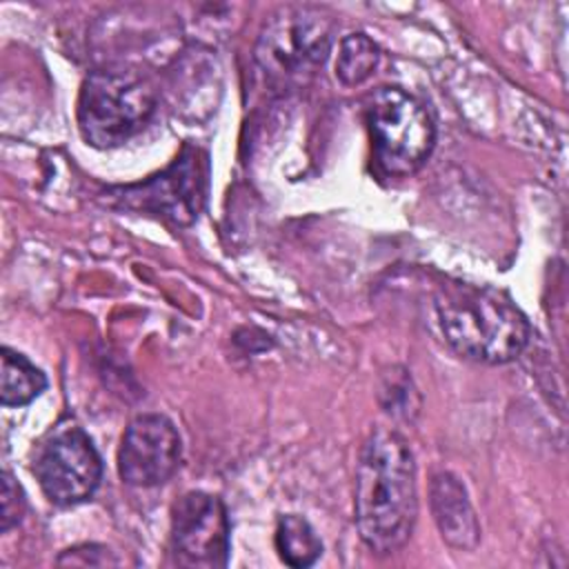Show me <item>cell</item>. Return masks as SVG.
I'll return each instance as SVG.
<instances>
[{
  "instance_id": "9a60e30c",
  "label": "cell",
  "mask_w": 569,
  "mask_h": 569,
  "mask_svg": "<svg viewBox=\"0 0 569 569\" xmlns=\"http://www.w3.org/2000/svg\"><path fill=\"white\" fill-rule=\"evenodd\" d=\"M382 393H389V402H385V409L393 416H405L409 418V411H418V402H413L416 391L411 389V380L409 378H398L391 376V380L387 382V387L382 389Z\"/></svg>"
},
{
  "instance_id": "52a82bcc",
  "label": "cell",
  "mask_w": 569,
  "mask_h": 569,
  "mask_svg": "<svg viewBox=\"0 0 569 569\" xmlns=\"http://www.w3.org/2000/svg\"><path fill=\"white\" fill-rule=\"evenodd\" d=\"M33 473L53 505L71 507L96 493L102 478V460L82 427L60 422L38 445Z\"/></svg>"
},
{
  "instance_id": "30bf717a",
  "label": "cell",
  "mask_w": 569,
  "mask_h": 569,
  "mask_svg": "<svg viewBox=\"0 0 569 569\" xmlns=\"http://www.w3.org/2000/svg\"><path fill=\"white\" fill-rule=\"evenodd\" d=\"M429 502L440 536L449 547L469 551L478 545L480 527L476 511L469 502L465 485L453 473L442 471L433 476L429 487Z\"/></svg>"
},
{
  "instance_id": "4fadbf2b",
  "label": "cell",
  "mask_w": 569,
  "mask_h": 569,
  "mask_svg": "<svg viewBox=\"0 0 569 569\" xmlns=\"http://www.w3.org/2000/svg\"><path fill=\"white\" fill-rule=\"evenodd\" d=\"M380 62V49L367 33H349L338 42L336 53V78L347 84L356 87L362 84L373 76Z\"/></svg>"
},
{
  "instance_id": "3957f363",
  "label": "cell",
  "mask_w": 569,
  "mask_h": 569,
  "mask_svg": "<svg viewBox=\"0 0 569 569\" xmlns=\"http://www.w3.org/2000/svg\"><path fill=\"white\" fill-rule=\"evenodd\" d=\"M158 96L133 71H93L78 96L80 136L98 149H113L138 136L153 118Z\"/></svg>"
},
{
  "instance_id": "8fae6325",
  "label": "cell",
  "mask_w": 569,
  "mask_h": 569,
  "mask_svg": "<svg viewBox=\"0 0 569 569\" xmlns=\"http://www.w3.org/2000/svg\"><path fill=\"white\" fill-rule=\"evenodd\" d=\"M0 402L2 407H24L36 400L44 387V373L20 351L2 347L0 351Z\"/></svg>"
},
{
  "instance_id": "7a4b0ae2",
  "label": "cell",
  "mask_w": 569,
  "mask_h": 569,
  "mask_svg": "<svg viewBox=\"0 0 569 569\" xmlns=\"http://www.w3.org/2000/svg\"><path fill=\"white\" fill-rule=\"evenodd\" d=\"M438 325L449 347L482 365L516 360L531 338L527 316L500 289L453 282L436 296Z\"/></svg>"
},
{
  "instance_id": "8992f818",
  "label": "cell",
  "mask_w": 569,
  "mask_h": 569,
  "mask_svg": "<svg viewBox=\"0 0 569 569\" xmlns=\"http://www.w3.org/2000/svg\"><path fill=\"white\" fill-rule=\"evenodd\" d=\"M209 158L200 147L184 144L178 158L158 176H151L138 184L120 187L111 193L118 207L153 213L167 218L173 224H191L207 196Z\"/></svg>"
},
{
  "instance_id": "5b68a950",
  "label": "cell",
  "mask_w": 569,
  "mask_h": 569,
  "mask_svg": "<svg viewBox=\"0 0 569 569\" xmlns=\"http://www.w3.org/2000/svg\"><path fill=\"white\" fill-rule=\"evenodd\" d=\"M373 156L387 176L416 173L433 151L436 127L420 100L398 87L378 89L367 102Z\"/></svg>"
},
{
  "instance_id": "277c9868",
  "label": "cell",
  "mask_w": 569,
  "mask_h": 569,
  "mask_svg": "<svg viewBox=\"0 0 569 569\" xmlns=\"http://www.w3.org/2000/svg\"><path fill=\"white\" fill-rule=\"evenodd\" d=\"M333 44V20L313 7H284L269 18L256 42V62L284 89L309 80Z\"/></svg>"
},
{
  "instance_id": "9c48e42d",
  "label": "cell",
  "mask_w": 569,
  "mask_h": 569,
  "mask_svg": "<svg viewBox=\"0 0 569 569\" xmlns=\"http://www.w3.org/2000/svg\"><path fill=\"white\" fill-rule=\"evenodd\" d=\"M182 445L176 425L162 413L136 416L122 433L118 473L131 487H158L180 465Z\"/></svg>"
},
{
  "instance_id": "7c38bea8",
  "label": "cell",
  "mask_w": 569,
  "mask_h": 569,
  "mask_svg": "<svg viewBox=\"0 0 569 569\" xmlns=\"http://www.w3.org/2000/svg\"><path fill=\"white\" fill-rule=\"evenodd\" d=\"M276 549L284 565L305 569L320 558L322 542L307 518L298 513H284L278 518Z\"/></svg>"
},
{
  "instance_id": "5bb4252c",
  "label": "cell",
  "mask_w": 569,
  "mask_h": 569,
  "mask_svg": "<svg viewBox=\"0 0 569 569\" xmlns=\"http://www.w3.org/2000/svg\"><path fill=\"white\" fill-rule=\"evenodd\" d=\"M0 496H2L0 498V531L7 533L11 527H16L22 520L24 507H27L24 491L9 469L2 471V493Z\"/></svg>"
},
{
  "instance_id": "6da1fadb",
  "label": "cell",
  "mask_w": 569,
  "mask_h": 569,
  "mask_svg": "<svg viewBox=\"0 0 569 569\" xmlns=\"http://www.w3.org/2000/svg\"><path fill=\"white\" fill-rule=\"evenodd\" d=\"M418 518L416 462L407 440L378 427L362 445L356 471V525L362 542L380 556L398 551Z\"/></svg>"
},
{
  "instance_id": "ba28073f",
  "label": "cell",
  "mask_w": 569,
  "mask_h": 569,
  "mask_svg": "<svg viewBox=\"0 0 569 569\" xmlns=\"http://www.w3.org/2000/svg\"><path fill=\"white\" fill-rule=\"evenodd\" d=\"M231 549V525L224 502L207 491H189L171 509V551L178 565L224 567Z\"/></svg>"
}]
</instances>
